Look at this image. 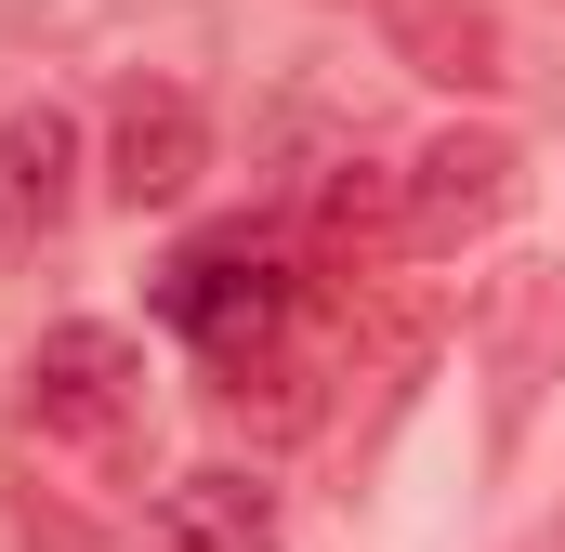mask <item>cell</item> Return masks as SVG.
I'll use <instances>...</instances> for the list:
<instances>
[{
  "label": "cell",
  "instance_id": "1",
  "mask_svg": "<svg viewBox=\"0 0 565 552\" xmlns=\"http://www.w3.org/2000/svg\"><path fill=\"white\" fill-rule=\"evenodd\" d=\"M158 316L211 355V382H237L250 355H277L289 329L316 316V264L289 237H264V224H224V237H198L184 264L158 276Z\"/></svg>",
  "mask_w": 565,
  "mask_h": 552
},
{
  "label": "cell",
  "instance_id": "2",
  "mask_svg": "<svg viewBox=\"0 0 565 552\" xmlns=\"http://www.w3.org/2000/svg\"><path fill=\"white\" fill-rule=\"evenodd\" d=\"M26 447H66L93 474H119L145 447V342L132 329H106V316L40 329V355H26Z\"/></svg>",
  "mask_w": 565,
  "mask_h": 552
},
{
  "label": "cell",
  "instance_id": "3",
  "mask_svg": "<svg viewBox=\"0 0 565 552\" xmlns=\"http://www.w3.org/2000/svg\"><path fill=\"white\" fill-rule=\"evenodd\" d=\"M513 198H526V145L487 132V119H447V132L408 158V251H473V237H500Z\"/></svg>",
  "mask_w": 565,
  "mask_h": 552
},
{
  "label": "cell",
  "instance_id": "4",
  "mask_svg": "<svg viewBox=\"0 0 565 552\" xmlns=\"http://www.w3.org/2000/svg\"><path fill=\"white\" fill-rule=\"evenodd\" d=\"M198 171H211L198 93H184V79H132V93L106 106V198H119V211H171Z\"/></svg>",
  "mask_w": 565,
  "mask_h": 552
},
{
  "label": "cell",
  "instance_id": "5",
  "mask_svg": "<svg viewBox=\"0 0 565 552\" xmlns=\"http://www.w3.org/2000/svg\"><path fill=\"white\" fill-rule=\"evenodd\" d=\"M119 552H277V487L237 474V460H198V474H171L132 513Z\"/></svg>",
  "mask_w": 565,
  "mask_h": 552
},
{
  "label": "cell",
  "instance_id": "6",
  "mask_svg": "<svg viewBox=\"0 0 565 552\" xmlns=\"http://www.w3.org/2000/svg\"><path fill=\"white\" fill-rule=\"evenodd\" d=\"M302 224H316V251H302L316 276H382L408 251V158H329Z\"/></svg>",
  "mask_w": 565,
  "mask_h": 552
},
{
  "label": "cell",
  "instance_id": "7",
  "mask_svg": "<svg viewBox=\"0 0 565 552\" xmlns=\"http://www.w3.org/2000/svg\"><path fill=\"white\" fill-rule=\"evenodd\" d=\"M79 211V119L66 106H13L0 119V224L13 237H66Z\"/></svg>",
  "mask_w": 565,
  "mask_h": 552
},
{
  "label": "cell",
  "instance_id": "8",
  "mask_svg": "<svg viewBox=\"0 0 565 552\" xmlns=\"http://www.w3.org/2000/svg\"><path fill=\"white\" fill-rule=\"evenodd\" d=\"M382 26H395V53L447 79V93H487L500 79V13L487 0H382Z\"/></svg>",
  "mask_w": 565,
  "mask_h": 552
}]
</instances>
